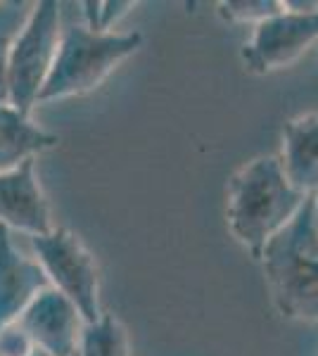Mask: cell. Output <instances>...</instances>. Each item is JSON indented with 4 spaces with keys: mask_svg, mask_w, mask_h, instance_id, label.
I'll return each instance as SVG.
<instances>
[{
    "mask_svg": "<svg viewBox=\"0 0 318 356\" xmlns=\"http://www.w3.org/2000/svg\"><path fill=\"white\" fill-rule=\"evenodd\" d=\"M302 195L287 181L280 157H257L242 164L228 186V226L254 259L304 207Z\"/></svg>",
    "mask_w": 318,
    "mask_h": 356,
    "instance_id": "1",
    "label": "cell"
},
{
    "mask_svg": "<svg viewBox=\"0 0 318 356\" xmlns=\"http://www.w3.org/2000/svg\"><path fill=\"white\" fill-rule=\"evenodd\" d=\"M271 297L283 318L318 321V233L314 195L259 254Z\"/></svg>",
    "mask_w": 318,
    "mask_h": 356,
    "instance_id": "2",
    "label": "cell"
},
{
    "mask_svg": "<svg viewBox=\"0 0 318 356\" xmlns=\"http://www.w3.org/2000/svg\"><path fill=\"white\" fill-rule=\"evenodd\" d=\"M141 45L143 33L138 31L100 33L90 31L86 24L65 26L55 65L38 95V105L95 90L121 62L138 53Z\"/></svg>",
    "mask_w": 318,
    "mask_h": 356,
    "instance_id": "3",
    "label": "cell"
},
{
    "mask_svg": "<svg viewBox=\"0 0 318 356\" xmlns=\"http://www.w3.org/2000/svg\"><path fill=\"white\" fill-rule=\"evenodd\" d=\"M60 17V3L40 0L33 5L26 24L10 43V105L24 114H31L33 107L38 105V95L55 65L62 38Z\"/></svg>",
    "mask_w": 318,
    "mask_h": 356,
    "instance_id": "4",
    "label": "cell"
},
{
    "mask_svg": "<svg viewBox=\"0 0 318 356\" xmlns=\"http://www.w3.org/2000/svg\"><path fill=\"white\" fill-rule=\"evenodd\" d=\"M33 254L50 280V288L77 307L84 323H93L100 312V271L88 247L69 228H53L31 238Z\"/></svg>",
    "mask_w": 318,
    "mask_h": 356,
    "instance_id": "5",
    "label": "cell"
},
{
    "mask_svg": "<svg viewBox=\"0 0 318 356\" xmlns=\"http://www.w3.org/2000/svg\"><path fill=\"white\" fill-rule=\"evenodd\" d=\"M311 45H318V8L311 13L285 10L254 26L242 62L254 74H269L294 65Z\"/></svg>",
    "mask_w": 318,
    "mask_h": 356,
    "instance_id": "6",
    "label": "cell"
},
{
    "mask_svg": "<svg viewBox=\"0 0 318 356\" xmlns=\"http://www.w3.org/2000/svg\"><path fill=\"white\" fill-rule=\"evenodd\" d=\"M17 323L31 337L33 347L48 356H77L84 318L72 302L57 290L40 292Z\"/></svg>",
    "mask_w": 318,
    "mask_h": 356,
    "instance_id": "7",
    "label": "cell"
},
{
    "mask_svg": "<svg viewBox=\"0 0 318 356\" xmlns=\"http://www.w3.org/2000/svg\"><path fill=\"white\" fill-rule=\"evenodd\" d=\"M0 226L29 238L53 231L50 207L36 176V159L0 174Z\"/></svg>",
    "mask_w": 318,
    "mask_h": 356,
    "instance_id": "8",
    "label": "cell"
},
{
    "mask_svg": "<svg viewBox=\"0 0 318 356\" xmlns=\"http://www.w3.org/2000/svg\"><path fill=\"white\" fill-rule=\"evenodd\" d=\"M50 280L40 264L15 245L13 233L0 226V330L15 325Z\"/></svg>",
    "mask_w": 318,
    "mask_h": 356,
    "instance_id": "9",
    "label": "cell"
},
{
    "mask_svg": "<svg viewBox=\"0 0 318 356\" xmlns=\"http://www.w3.org/2000/svg\"><path fill=\"white\" fill-rule=\"evenodd\" d=\"M280 164L299 193H318V112L299 114L285 124Z\"/></svg>",
    "mask_w": 318,
    "mask_h": 356,
    "instance_id": "10",
    "label": "cell"
},
{
    "mask_svg": "<svg viewBox=\"0 0 318 356\" xmlns=\"http://www.w3.org/2000/svg\"><path fill=\"white\" fill-rule=\"evenodd\" d=\"M57 143L55 134L33 124L31 114L15 110L13 105H0V174L53 150Z\"/></svg>",
    "mask_w": 318,
    "mask_h": 356,
    "instance_id": "11",
    "label": "cell"
},
{
    "mask_svg": "<svg viewBox=\"0 0 318 356\" xmlns=\"http://www.w3.org/2000/svg\"><path fill=\"white\" fill-rule=\"evenodd\" d=\"M77 356H131L129 332L114 314H102L81 330Z\"/></svg>",
    "mask_w": 318,
    "mask_h": 356,
    "instance_id": "12",
    "label": "cell"
},
{
    "mask_svg": "<svg viewBox=\"0 0 318 356\" xmlns=\"http://www.w3.org/2000/svg\"><path fill=\"white\" fill-rule=\"evenodd\" d=\"M278 13H283V3L278 0H223L218 3V15L235 24L259 26Z\"/></svg>",
    "mask_w": 318,
    "mask_h": 356,
    "instance_id": "13",
    "label": "cell"
},
{
    "mask_svg": "<svg viewBox=\"0 0 318 356\" xmlns=\"http://www.w3.org/2000/svg\"><path fill=\"white\" fill-rule=\"evenodd\" d=\"M81 8L86 15V26L90 29V31H100V33H107L112 31V26L117 24L124 15H129L133 8H136V3H131V0H124V3H81Z\"/></svg>",
    "mask_w": 318,
    "mask_h": 356,
    "instance_id": "14",
    "label": "cell"
},
{
    "mask_svg": "<svg viewBox=\"0 0 318 356\" xmlns=\"http://www.w3.org/2000/svg\"><path fill=\"white\" fill-rule=\"evenodd\" d=\"M33 352L36 347L19 323L0 330V356H33Z\"/></svg>",
    "mask_w": 318,
    "mask_h": 356,
    "instance_id": "15",
    "label": "cell"
},
{
    "mask_svg": "<svg viewBox=\"0 0 318 356\" xmlns=\"http://www.w3.org/2000/svg\"><path fill=\"white\" fill-rule=\"evenodd\" d=\"M10 43L0 38V105H10V76H8Z\"/></svg>",
    "mask_w": 318,
    "mask_h": 356,
    "instance_id": "16",
    "label": "cell"
},
{
    "mask_svg": "<svg viewBox=\"0 0 318 356\" xmlns=\"http://www.w3.org/2000/svg\"><path fill=\"white\" fill-rule=\"evenodd\" d=\"M314 226H316V233H318V193L314 195Z\"/></svg>",
    "mask_w": 318,
    "mask_h": 356,
    "instance_id": "17",
    "label": "cell"
},
{
    "mask_svg": "<svg viewBox=\"0 0 318 356\" xmlns=\"http://www.w3.org/2000/svg\"><path fill=\"white\" fill-rule=\"evenodd\" d=\"M316 57H318V48H316Z\"/></svg>",
    "mask_w": 318,
    "mask_h": 356,
    "instance_id": "18",
    "label": "cell"
}]
</instances>
